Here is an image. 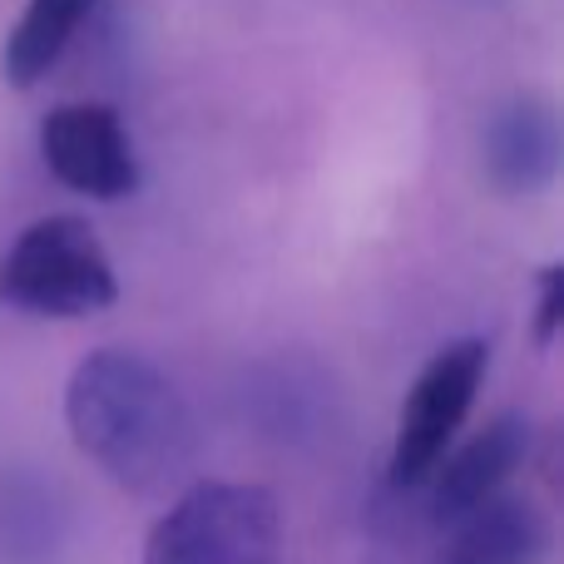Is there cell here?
I'll return each instance as SVG.
<instances>
[{"instance_id":"5b68a950","label":"cell","mask_w":564,"mask_h":564,"mask_svg":"<svg viewBox=\"0 0 564 564\" xmlns=\"http://www.w3.org/2000/svg\"><path fill=\"white\" fill-rule=\"evenodd\" d=\"M40 159H45L50 178L79 198L95 204H119V198L139 194V154L129 139L119 109L79 99V105H59L40 119Z\"/></svg>"},{"instance_id":"7a4b0ae2","label":"cell","mask_w":564,"mask_h":564,"mask_svg":"<svg viewBox=\"0 0 564 564\" xmlns=\"http://www.w3.org/2000/svg\"><path fill=\"white\" fill-rule=\"evenodd\" d=\"M144 564H282L278 496L253 480H188L149 530Z\"/></svg>"},{"instance_id":"52a82bcc","label":"cell","mask_w":564,"mask_h":564,"mask_svg":"<svg viewBox=\"0 0 564 564\" xmlns=\"http://www.w3.org/2000/svg\"><path fill=\"white\" fill-rule=\"evenodd\" d=\"M480 159H486V184L506 198H535L545 188H555L564 159L555 105L540 95L506 99L486 124Z\"/></svg>"},{"instance_id":"ba28073f","label":"cell","mask_w":564,"mask_h":564,"mask_svg":"<svg viewBox=\"0 0 564 564\" xmlns=\"http://www.w3.org/2000/svg\"><path fill=\"white\" fill-rule=\"evenodd\" d=\"M441 550L431 564H545L555 545V525L530 496H500L480 500L460 520L441 525Z\"/></svg>"},{"instance_id":"8992f818","label":"cell","mask_w":564,"mask_h":564,"mask_svg":"<svg viewBox=\"0 0 564 564\" xmlns=\"http://www.w3.org/2000/svg\"><path fill=\"white\" fill-rule=\"evenodd\" d=\"M530 451H535V421H530L525 411H500V416H490L466 446L446 451V456L436 460V470H431V480L421 486V490H431L426 496L431 525L441 530V525H451V520H460L466 510H476L480 500L510 490V480L525 470Z\"/></svg>"},{"instance_id":"6da1fadb","label":"cell","mask_w":564,"mask_h":564,"mask_svg":"<svg viewBox=\"0 0 564 564\" xmlns=\"http://www.w3.org/2000/svg\"><path fill=\"white\" fill-rule=\"evenodd\" d=\"M65 426L79 456L124 496H174L198 470V416L164 367L129 347H95L65 387Z\"/></svg>"},{"instance_id":"30bf717a","label":"cell","mask_w":564,"mask_h":564,"mask_svg":"<svg viewBox=\"0 0 564 564\" xmlns=\"http://www.w3.org/2000/svg\"><path fill=\"white\" fill-rule=\"evenodd\" d=\"M564 327V268L545 263L535 268V317H530V337L535 347H555Z\"/></svg>"},{"instance_id":"277c9868","label":"cell","mask_w":564,"mask_h":564,"mask_svg":"<svg viewBox=\"0 0 564 564\" xmlns=\"http://www.w3.org/2000/svg\"><path fill=\"white\" fill-rule=\"evenodd\" d=\"M486 371H490V337H456L421 367V377L411 381L406 401H401L397 436H391V456H387V486L397 496H411V490H421L431 480L436 460L446 456L456 431L466 426Z\"/></svg>"},{"instance_id":"3957f363","label":"cell","mask_w":564,"mask_h":564,"mask_svg":"<svg viewBox=\"0 0 564 564\" xmlns=\"http://www.w3.org/2000/svg\"><path fill=\"white\" fill-rule=\"evenodd\" d=\"M0 302L30 317H99L119 302L105 238L75 214L35 218L0 258Z\"/></svg>"},{"instance_id":"9c48e42d","label":"cell","mask_w":564,"mask_h":564,"mask_svg":"<svg viewBox=\"0 0 564 564\" xmlns=\"http://www.w3.org/2000/svg\"><path fill=\"white\" fill-rule=\"evenodd\" d=\"M95 6L99 0H30L0 50V79L10 89H35L65 59L69 40L95 15Z\"/></svg>"}]
</instances>
